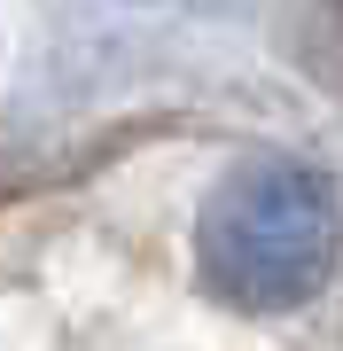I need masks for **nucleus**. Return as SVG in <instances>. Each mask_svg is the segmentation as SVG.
I'll list each match as a JSON object with an SVG mask.
<instances>
[{
  "mask_svg": "<svg viewBox=\"0 0 343 351\" xmlns=\"http://www.w3.org/2000/svg\"><path fill=\"white\" fill-rule=\"evenodd\" d=\"M343 250V203L305 156H250L195 219V274L234 313H296Z\"/></svg>",
  "mask_w": 343,
  "mask_h": 351,
  "instance_id": "obj_1",
  "label": "nucleus"
}]
</instances>
